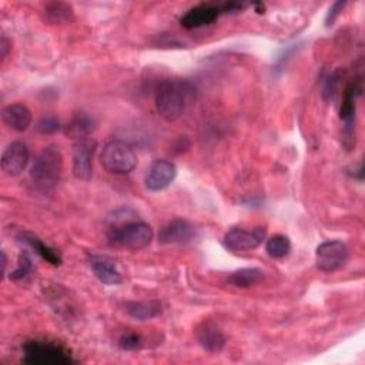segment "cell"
<instances>
[{"label": "cell", "instance_id": "24", "mask_svg": "<svg viewBox=\"0 0 365 365\" xmlns=\"http://www.w3.org/2000/svg\"><path fill=\"white\" fill-rule=\"evenodd\" d=\"M339 80H341V71L336 70L334 71L325 81V86H324V97L327 100H332L335 97V94L338 93V87H339Z\"/></svg>", "mask_w": 365, "mask_h": 365}, {"label": "cell", "instance_id": "14", "mask_svg": "<svg viewBox=\"0 0 365 365\" xmlns=\"http://www.w3.org/2000/svg\"><path fill=\"white\" fill-rule=\"evenodd\" d=\"M224 13L222 6H214V4H200L192 9H190L182 17L181 24L185 29H197L204 24H210L214 20L218 19V16Z\"/></svg>", "mask_w": 365, "mask_h": 365}, {"label": "cell", "instance_id": "9", "mask_svg": "<svg viewBox=\"0 0 365 365\" xmlns=\"http://www.w3.org/2000/svg\"><path fill=\"white\" fill-rule=\"evenodd\" d=\"M29 160V147L21 141H13L1 154V170L9 177H17L26 170Z\"/></svg>", "mask_w": 365, "mask_h": 365}, {"label": "cell", "instance_id": "5", "mask_svg": "<svg viewBox=\"0 0 365 365\" xmlns=\"http://www.w3.org/2000/svg\"><path fill=\"white\" fill-rule=\"evenodd\" d=\"M23 361L30 365H68L71 355L60 345L46 341H29L23 345Z\"/></svg>", "mask_w": 365, "mask_h": 365}, {"label": "cell", "instance_id": "28", "mask_svg": "<svg viewBox=\"0 0 365 365\" xmlns=\"http://www.w3.org/2000/svg\"><path fill=\"white\" fill-rule=\"evenodd\" d=\"M295 50H298V47H297L295 44H292V46L287 47V48L284 50V53L277 58V67H282V66H284V63H287V61L289 60V57L295 53Z\"/></svg>", "mask_w": 365, "mask_h": 365}, {"label": "cell", "instance_id": "16", "mask_svg": "<svg viewBox=\"0 0 365 365\" xmlns=\"http://www.w3.org/2000/svg\"><path fill=\"white\" fill-rule=\"evenodd\" d=\"M1 118L9 128L21 133L31 124V111L21 103H13L3 107Z\"/></svg>", "mask_w": 365, "mask_h": 365}, {"label": "cell", "instance_id": "20", "mask_svg": "<svg viewBox=\"0 0 365 365\" xmlns=\"http://www.w3.org/2000/svg\"><path fill=\"white\" fill-rule=\"evenodd\" d=\"M46 20L50 23H68L73 20V9L67 3L54 1L48 3L44 7Z\"/></svg>", "mask_w": 365, "mask_h": 365}, {"label": "cell", "instance_id": "11", "mask_svg": "<svg viewBox=\"0 0 365 365\" xmlns=\"http://www.w3.org/2000/svg\"><path fill=\"white\" fill-rule=\"evenodd\" d=\"M362 87H361V80H352L348 83L345 91H344V98L339 110L341 120L345 124V133L352 135V131L355 128V113H356V98L361 94Z\"/></svg>", "mask_w": 365, "mask_h": 365}, {"label": "cell", "instance_id": "18", "mask_svg": "<svg viewBox=\"0 0 365 365\" xmlns=\"http://www.w3.org/2000/svg\"><path fill=\"white\" fill-rule=\"evenodd\" d=\"M264 279V271L261 268H241L231 272L227 278L228 284L237 288H248Z\"/></svg>", "mask_w": 365, "mask_h": 365}, {"label": "cell", "instance_id": "2", "mask_svg": "<svg viewBox=\"0 0 365 365\" xmlns=\"http://www.w3.org/2000/svg\"><path fill=\"white\" fill-rule=\"evenodd\" d=\"M63 155L56 145L46 147L34 160L30 168L31 181L41 190H51L60 180Z\"/></svg>", "mask_w": 365, "mask_h": 365}, {"label": "cell", "instance_id": "29", "mask_svg": "<svg viewBox=\"0 0 365 365\" xmlns=\"http://www.w3.org/2000/svg\"><path fill=\"white\" fill-rule=\"evenodd\" d=\"M10 50V41L3 36L0 40V56H1V61H4V58L7 57Z\"/></svg>", "mask_w": 365, "mask_h": 365}, {"label": "cell", "instance_id": "22", "mask_svg": "<svg viewBox=\"0 0 365 365\" xmlns=\"http://www.w3.org/2000/svg\"><path fill=\"white\" fill-rule=\"evenodd\" d=\"M94 120L93 117H88L86 114H78L73 118V121L67 125V133H70L74 137L84 138L94 130Z\"/></svg>", "mask_w": 365, "mask_h": 365}, {"label": "cell", "instance_id": "3", "mask_svg": "<svg viewBox=\"0 0 365 365\" xmlns=\"http://www.w3.org/2000/svg\"><path fill=\"white\" fill-rule=\"evenodd\" d=\"M101 165L111 174L124 175L137 165V155L130 144L121 140L108 141L100 154Z\"/></svg>", "mask_w": 365, "mask_h": 365}, {"label": "cell", "instance_id": "8", "mask_svg": "<svg viewBox=\"0 0 365 365\" xmlns=\"http://www.w3.org/2000/svg\"><path fill=\"white\" fill-rule=\"evenodd\" d=\"M97 148L96 140L78 138L73 148V174L77 180L88 181L93 174V157Z\"/></svg>", "mask_w": 365, "mask_h": 365}, {"label": "cell", "instance_id": "4", "mask_svg": "<svg viewBox=\"0 0 365 365\" xmlns=\"http://www.w3.org/2000/svg\"><path fill=\"white\" fill-rule=\"evenodd\" d=\"M154 238L153 228L143 221H131L118 227H113L108 232V240L114 245L138 251L151 244Z\"/></svg>", "mask_w": 365, "mask_h": 365}, {"label": "cell", "instance_id": "1", "mask_svg": "<svg viewBox=\"0 0 365 365\" xmlns=\"http://www.w3.org/2000/svg\"><path fill=\"white\" fill-rule=\"evenodd\" d=\"M195 94V87L187 80H167L155 94V108L165 121L178 120Z\"/></svg>", "mask_w": 365, "mask_h": 365}, {"label": "cell", "instance_id": "13", "mask_svg": "<svg viewBox=\"0 0 365 365\" xmlns=\"http://www.w3.org/2000/svg\"><path fill=\"white\" fill-rule=\"evenodd\" d=\"M90 267L97 277L106 285H117L123 281L121 272L118 271L115 261L107 255H90Z\"/></svg>", "mask_w": 365, "mask_h": 365}, {"label": "cell", "instance_id": "25", "mask_svg": "<svg viewBox=\"0 0 365 365\" xmlns=\"http://www.w3.org/2000/svg\"><path fill=\"white\" fill-rule=\"evenodd\" d=\"M36 128L40 134L48 135V134H54L60 130V123L54 117H44L37 123Z\"/></svg>", "mask_w": 365, "mask_h": 365}, {"label": "cell", "instance_id": "12", "mask_svg": "<svg viewBox=\"0 0 365 365\" xmlns=\"http://www.w3.org/2000/svg\"><path fill=\"white\" fill-rule=\"evenodd\" d=\"M195 227L185 220H174L164 225L158 232V241L161 244H182L195 237Z\"/></svg>", "mask_w": 365, "mask_h": 365}, {"label": "cell", "instance_id": "21", "mask_svg": "<svg viewBox=\"0 0 365 365\" xmlns=\"http://www.w3.org/2000/svg\"><path fill=\"white\" fill-rule=\"evenodd\" d=\"M265 251L267 254L274 258V259H281L284 257H287L291 251V241L287 235L282 234H277L272 235L269 240H267L265 244Z\"/></svg>", "mask_w": 365, "mask_h": 365}, {"label": "cell", "instance_id": "15", "mask_svg": "<svg viewBox=\"0 0 365 365\" xmlns=\"http://www.w3.org/2000/svg\"><path fill=\"white\" fill-rule=\"evenodd\" d=\"M198 344L208 352H220L225 346V336L222 331L211 321H204L195 331Z\"/></svg>", "mask_w": 365, "mask_h": 365}, {"label": "cell", "instance_id": "23", "mask_svg": "<svg viewBox=\"0 0 365 365\" xmlns=\"http://www.w3.org/2000/svg\"><path fill=\"white\" fill-rule=\"evenodd\" d=\"M31 268H33V264H31V258L26 254V252H23V254H20V257H19V264H17V268L10 274V279H13V281H17V279H21V278H24L30 271H31Z\"/></svg>", "mask_w": 365, "mask_h": 365}, {"label": "cell", "instance_id": "19", "mask_svg": "<svg viewBox=\"0 0 365 365\" xmlns=\"http://www.w3.org/2000/svg\"><path fill=\"white\" fill-rule=\"evenodd\" d=\"M21 241L24 244H27L36 254H38L43 259H46L47 262H50L51 265H60L61 264V257L57 254L56 250H53L51 247L46 245L41 240H38L37 237L31 235V234H23L21 235Z\"/></svg>", "mask_w": 365, "mask_h": 365}, {"label": "cell", "instance_id": "27", "mask_svg": "<svg viewBox=\"0 0 365 365\" xmlns=\"http://www.w3.org/2000/svg\"><path fill=\"white\" fill-rule=\"evenodd\" d=\"M345 6H346V1H335V3H332V6L329 7V10L327 13V17H325V26L327 27H329V26H332L335 23V20L342 13Z\"/></svg>", "mask_w": 365, "mask_h": 365}, {"label": "cell", "instance_id": "26", "mask_svg": "<svg viewBox=\"0 0 365 365\" xmlns=\"http://www.w3.org/2000/svg\"><path fill=\"white\" fill-rule=\"evenodd\" d=\"M118 345L121 349L133 351V349H137L141 346V338L137 334H125L120 338Z\"/></svg>", "mask_w": 365, "mask_h": 365}, {"label": "cell", "instance_id": "30", "mask_svg": "<svg viewBox=\"0 0 365 365\" xmlns=\"http://www.w3.org/2000/svg\"><path fill=\"white\" fill-rule=\"evenodd\" d=\"M6 268H7V257H6V252L1 251V274H3V277L6 275Z\"/></svg>", "mask_w": 365, "mask_h": 365}, {"label": "cell", "instance_id": "17", "mask_svg": "<svg viewBox=\"0 0 365 365\" xmlns=\"http://www.w3.org/2000/svg\"><path fill=\"white\" fill-rule=\"evenodd\" d=\"M125 312L138 321H148L161 314V302L157 299L150 301H130L125 304Z\"/></svg>", "mask_w": 365, "mask_h": 365}, {"label": "cell", "instance_id": "7", "mask_svg": "<svg viewBox=\"0 0 365 365\" xmlns=\"http://www.w3.org/2000/svg\"><path fill=\"white\" fill-rule=\"evenodd\" d=\"M267 235L264 227H255L252 230L232 228L224 234L222 244L232 252H248L258 248Z\"/></svg>", "mask_w": 365, "mask_h": 365}, {"label": "cell", "instance_id": "10", "mask_svg": "<svg viewBox=\"0 0 365 365\" xmlns=\"http://www.w3.org/2000/svg\"><path fill=\"white\" fill-rule=\"evenodd\" d=\"M177 167L165 158H158L151 163L145 174V187L150 191L165 190L175 178Z\"/></svg>", "mask_w": 365, "mask_h": 365}, {"label": "cell", "instance_id": "6", "mask_svg": "<svg viewBox=\"0 0 365 365\" xmlns=\"http://www.w3.org/2000/svg\"><path fill=\"white\" fill-rule=\"evenodd\" d=\"M349 257L348 247L339 240L324 241L317 247L315 262L324 272H334L342 268Z\"/></svg>", "mask_w": 365, "mask_h": 365}]
</instances>
